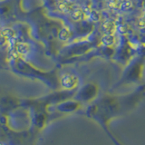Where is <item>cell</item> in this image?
Returning <instances> with one entry per match:
<instances>
[{
    "instance_id": "1",
    "label": "cell",
    "mask_w": 145,
    "mask_h": 145,
    "mask_svg": "<svg viewBox=\"0 0 145 145\" xmlns=\"http://www.w3.org/2000/svg\"><path fill=\"white\" fill-rule=\"evenodd\" d=\"M0 145H4V144H2V143H0Z\"/></svg>"
}]
</instances>
